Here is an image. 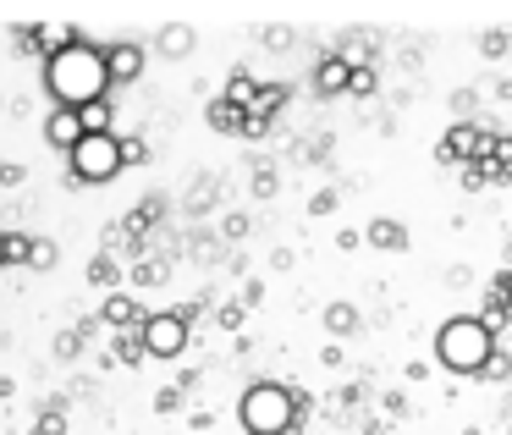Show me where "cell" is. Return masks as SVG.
Wrapping results in <instances>:
<instances>
[{"label": "cell", "mask_w": 512, "mask_h": 435, "mask_svg": "<svg viewBox=\"0 0 512 435\" xmlns=\"http://www.w3.org/2000/svg\"><path fill=\"white\" fill-rule=\"evenodd\" d=\"M435 353H441L446 369H457V375H479V369L490 364V353H496V342H490L485 320H446L441 336H435Z\"/></svg>", "instance_id": "1"}, {"label": "cell", "mask_w": 512, "mask_h": 435, "mask_svg": "<svg viewBox=\"0 0 512 435\" xmlns=\"http://www.w3.org/2000/svg\"><path fill=\"white\" fill-rule=\"evenodd\" d=\"M243 424H248V430H259V435L287 430V424H292V397L281 386H254L243 397Z\"/></svg>", "instance_id": "2"}, {"label": "cell", "mask_w": 512, "mask_h": 435, "mask_svg": "<svg viewBox=\"0 0 512 435\" xmlns=\"http://www.w3.org/2000/svg\"><path fill=\"white\" fill-rule=\"evenodd\" d=\"M347 83H353V72H347V61H325L320 67V89H347Z\"/></svg>", "instance_id": "3"}, {"label": "cell", "mask_w": 512, "mask_h": 435, "mask_svg": "<svg viewBox=\"0 0 512 435\" xmlns=\"http://www.w3.org/2000/svg\"><path fill=\"white\" fill-rule=\"evenodd\" d=\"M149 336H155V347H160V353H177V342H182V325H177V320H160Z\"/></svg>", "instance_id": "4"}, {"label": "cell", "mask_w": 512, "mask_h": 435, "mask_svg": "<svg viewBox=\"0 0 512 435\" xmlns=\"http://www.w3.org/2000/svg\"><path fill=\"white\" fill-rule=\"evenodd\" d=\"M507 298H512V276H507Z\"/></svg>", "instance_id": "5"}]
</instances>
